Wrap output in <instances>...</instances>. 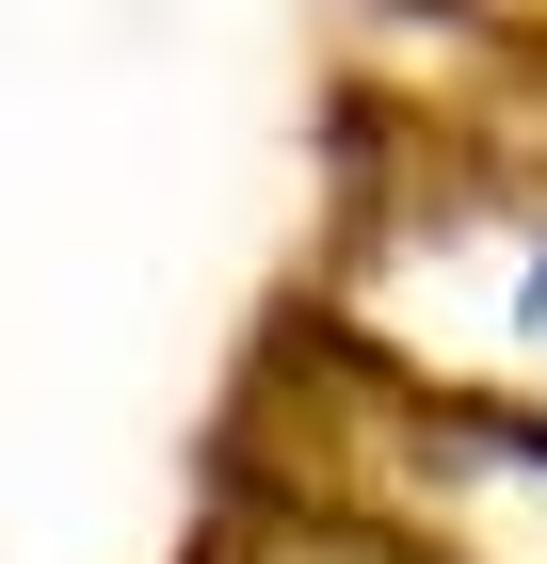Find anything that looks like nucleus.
Wrapping results in <instances>:
<instances>
[{
  "instance_id": "obj_1",
  "label": "nucleus",
  "mask_w": 547,
  "mask_h": 564,
  "mask_svg": "<svg viewBox=\"0 0 547 564\" xmlns=\"http://www.w3.org/2000/svg\"><path fill=\"white\" fill-rule=\"evenodd\" d=\"M532 339H547V274H532Z\"/></svg>"
}]
</instances>
